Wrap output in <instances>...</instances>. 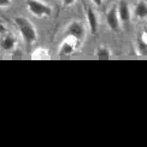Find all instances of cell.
Segmentation results:
<instances>
[{
    "label": "cell",
    "instance_id": "14",
    "mask_svg": "<svg viewBox=\"0 0 147 147\" xmlns=\"http://www.w3.org/2000/svg\"><path fill=\"white\" fill-rule=\"evenodd\" d=\"M90 1L93 3L94 5H96V6H100L102 4V0H90Z\"/></svg>",
    "mask_w": 147,
    "mask_h": 147
},
{
    "label": "cell",
    "instance_id": "7",
    "mask_svg": "<svg viewBox=\"0 0 147 147\" xmlns=\"http://www.w3.org/2000/svg\"><path fill=\"white\" fill-rule=\"evenodd\" d=\"M16 45H17V40L11 34H6L0 39V50L1 51H6V52L13 51Z\"/></svg>",
    "mask_w": 147,
    "mask_h": 147
},
{
    "label": "cell",
    "instance_id": "10",
    "mask_svg": "<svg viewBox=\"0 0 147 147\" xmlns=\"http://www.w3.org/2000/svg\"><path fill=\"white\" fill-rule=\"evenodd\" d=\"M32 57L35 59H46V58H48V52L45 48H38V50L34 51Z\"/></svg>",
    "mask_w": 147,
    "mask_h": 147
},
{
    "label": "cell",
    "instance_id": "11",
    "mask_svg": "<svg viewBox=\"0 0 147 147\" xmlns=\"http://www.w3.org/2000/svg\"><path fill=\"white\" fill-rule=\"evenodd\" d=\"M95 56L96 57H110L111 56V50L106 46H101L96 50L95 52Z\"/></svg>",
    "mask_w": 147,
    "mask_h": 147
},
{
    "label": "cell",
    "instance_id": "12",
    "mask_svg": "<svg viewBox=\"0 0 147 147\" xmlns=\"http://www.w3.org/2000/svg\"><path fill=\"white\" fill-rule=\"evenodd\" d=\"M12 0H0V7L1 9H5V7H9L11 5Z\"/></svg>",
    "mask_w": 147,
    "mask_h": 147
},
{
    "label": "cell",
    "instance_id": "3",
    "mask_svg": "<svg viewBox=\"0 0 147 147\" xmlns=\"http://www.w3.org/2000/svg\"><path fill=\"white\" fill-rule=\"evenodd\" d=\"M86 27L83 26V23L78 21H72L65 29V35H70L72 38H75L76 41L81 46L83 44V41L86 39Z\"/></svg>",
    "mask_w": 147,
    "mask_h": 147
},
{
    "label": "cell",
    "instance_id": "2",
    "mask_svg": "<svg viewBox=\"0 0 147 147\" xmlns=\"http://www.w3.org/2000/svg\"><path fill=\"white\" fill-rule=\"evenodd\" d=\"M27 9L38 18H46L52 15V7L41 0H27Z\"/></svg>",
    "mask_w": 147,
    "mask_h": 147
},
{
    "label": "cell",
    "instance_id": "9",
    "mask_svg": "<svg viewBox=\"0 0 147 147\" xmlns=\"http://www.w3.org/2000/svg\"><path fill=\"white\" fill-rule=\"evenodd\" d=\"M134 15L140 20H144L147 17V4L145 1H140L134 9Z\"/></svg>",
    "mask_w": 147,
    "mask_h": 147
},
{
    "label": "cell",
    "instance_id": "6",
    "mask_svg": "<svg viewBox=\"0 0 147 147\" xmlns=\"http://www.w3.org/2000/svg\"><path fill=\"white\" fill-rule=\"evenodd\" d=\"M86 18H87V23L90 29V33L95 34L98 28H99V20H98L95 11L92 9L90 6H88V7L86 9Z\"/></svg>",
    "mask_w": 147,
    "mask_h": 147
},
{
    "label": "cell",
    "instance_id": "8",
    "mask_svg": "<svg viewBox=\"0 0 147 147\" xmlns=\"http://www.w3.org/2000/svg\"><path fill=\"white\" fill-rule=\"evenodd\" d=\"M117 13L121 22H129L131 20V10L125 1H121L117 7Z\"/></svg>",
    "mask_w": 147,
    "mask_h": 147
},
{
    "label": "cell",
    "instance_id": "1",
    "mask_svg": "<svg viewBox=\"0 0 147 147\" xmlns=\"http://www.w3.org/2000/svg\"><path fill=\"white\" fill-rule=\"evenodd\" d=\"M13 22L22 36V39L26 41L28 45H32L34 42H36V40H38V32H36L34 24L30 22L27 17L17 16V17H15Z\"/></svg>",
    "mask_w": 147,
    "mask_h": 147
},
{
    "label": "cell",
    "instance_id": "4",
    "mask_svg": "<svg viewBox=\"0 0 147 147\" xmlns=\"http://www.w3.org/2000/svg\"><path fill=\"white\" fill-rule=\"evenodd\" d=\"M78 47H80V44L76 41L75 38H72L70 35H65L62 44H60V46L58 48V56H62V57L70 56Z\"/></svg>",
    "mask_w": 147,
    "mask_h": 147
},
{
    "label": "cell",
    "instance_id": "13",
    "mask_svg": "<svg viewBox=\"0 0 147 147\" xmlns=\"http://www.w3.org/2000/svg\"><path fill=\"white\" fill-rule=\"evenodd\" d=\"M75 1H76V0H63V4L65 6H71V5L75 4Z\"/></svg>",
    "mask_w": 147,
    "mask_h": 147
},
{
    "label": "cell",
    "instance_id": "5",
    "mask_svg": "<svg viewBox=\"0 0 147 147\" xmlns=\"http://www.w3.org/2000/svg\"><path fill=\"white\" fill-rule=\"evenodd\" d=\"M106 23L109 28L113 30V32H118L119 28H121V21H119V17H118V13H117V7L113 6L111 7L107 13H106Z\"/></svg>",
    "mask_w": 147,
    "mask_h": 147
}]
</instances>
